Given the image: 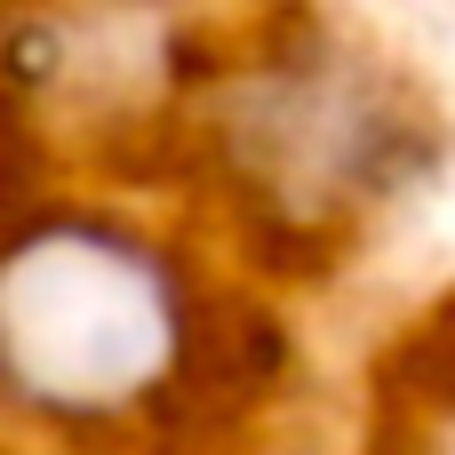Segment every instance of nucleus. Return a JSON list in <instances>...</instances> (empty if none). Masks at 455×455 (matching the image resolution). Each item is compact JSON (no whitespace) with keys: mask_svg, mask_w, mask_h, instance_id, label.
<instances>
[{"mask_svg":"<svg viewBox=\"0 0 455 455\" xmlns=\"http://www.w3.org/2000/svg\"><path fill=\"white\" fill-rule=\"evenodd\" d=\"M184 360L176 280L112 224L64 216L0 256V384L48 416H128Z\"/></svg>","mask_w":455,"mask_h":455,"instance_id":"1","label":"nucleus"}]
</instances>
